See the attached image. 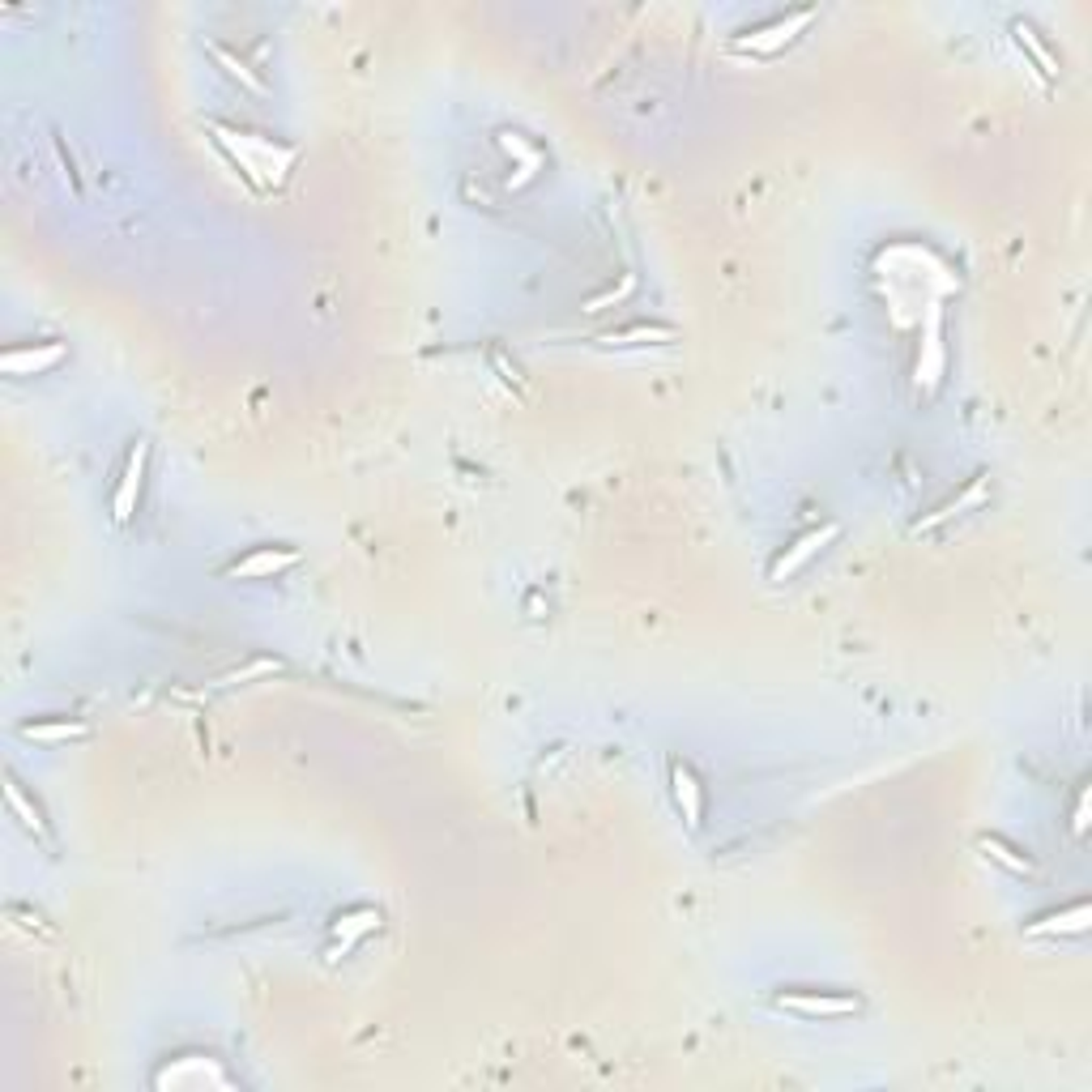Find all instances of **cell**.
Instances as JSON below:
<instances>
[{"mask_svg": "<svg viewBox=\"0 0 1092 1092\" xmlns=\"http://www.w3.org/2000/svg\"><path fill=\"white\" fill-rule=\"evenodd\" d=\"M1016 38H1020L1024 47H1033V56L1042 60V69H1046V73H1059V60L1050 56V51H1046V47H1042V43H1037V38H1033V26H1016Z\"/></svg>", "mask_w": 1092, "mask_h": 1092, "instance_id": "9a60e30c", "label": "cell"}, {"mask_svg": "<svg viewBox=\"0 0 1092 1092\" xmlns=\"http://www.w3.org/2000/svg\"><path fill=\"white\" fill-rule=\"evenodd\" d=\"M632 287H636V278L627 274V278H623V287H610V290H602L598 299H589V303H585V312H602V307H607V303H619V299H623V294L632 290Z\"/></svg>", "mask_w": 1092, "mask_h": 1092, "instance_id": "2e32d148", "label": "cell"}, {"mask_svg": "<svg viewBox=\"0 0 1092 1092\" xmlns=\"http://www.w3.org/2000/svg\"><path fill=\"white\" fill-rule=\"evenodd\" d=\"M214 60H218V64H226V73H230V77H239V82L248 86V90H256V95H265V82H261V77L248 73V64L235 60L226 47H214Z\"/></svg>", "mask_w": 1092, "mask_h": 1092, "instance_id": "5bb4252c", "label": "cell"}, {"mask_svg": "<svg viewBox=\"0 0 1092 1092\" xmlns=\"http://www.w3.org/2000/svg\"><path fill=\"white\" fill-rule=\"evenodd\" d=\"M380 927V914L376 909H351V914H342L338 918V927H333V934H342L346 931V947H351L358 934H367V931H376Z\"/></svg>", "mask_w": 1092, "mask_h": 1092, "instance_id": "30bf717a", "label": "cell"}, {"mask_svg": "<svg viewBox=\"0 0 1092 1092\" xmlns=\"http://www.w3.org/2000/svg\"><path fill=\"white\" fill-rule=\"evenodd\" d=\"M86 726L82 722H69V717H60V722H26L22 726V739H34V742H69V739H82Z\"/></svg>", "mask_w": 1092, "mask_h": 1092, "instance_id": "9c48e42d", "label": "cell"}, {"mask_svg": "<svg viewBox=\"0 0 1092 1092\" xmlns=\"http://www.w3.org/2000/svg\"><path fill=\"white\" fill-rule=\"evenodd\" d=\"M815 22V9H790V13H777L760 26H747L739 38H735V51H751V56H777L786 43H794L806 26Z\"/></svg>", "mask_w": 1092, "mask_h": 1092, "instance_id": "6da1fadb", "label": "cell"}, {"mask_svg": "<svg viewBox=\"0 0 1092 1092\" xmlns=\"http://www.w3.org/2000/svg\"><path fill=\"white\" fill-rule=\"evenodd\" d=\"M982 850H986V858L1003 863L1007 870H1016V875H1033V863H1029V858H1016V850H1011V845H1003L998 837H982Z\"/></svg>", "mask_w": 1092, "mask_h": 1092, "instance_id": "8fae6325", "label": "cell"}, {"mask_svg": "<svg viewBox=\"0 0 1092 1092\" xmlns=\"http://www.w3.org/2000/svg\"><path fill=\"white\" fill-rule=\"evenodd\" d=\"M5 794H9V806L22 815V824L31 828V832H38V837H43V815H38V806L26 803V794H22V786H18L13 777H9V790H5Z\"/></svg>", "mask_w": 1092, "mask_h": 1092, "instance_id": "4fadbf2b", "label": "cell"}, {"mask_svg": "<svg viewBox=\"0 0 1092 1092\" xmlns=\"http://www.w3.org/2000/svg\"><path fill=\"white\" fill-rule=\"evenodd\" d=\"M671 781H674V803H678V811H683V819H687L691 828H700V811H704L700 781L691 777L687 764H674V768H671Z\"/></svg>", "mask_w": 1092, "mask_h": 1092, "instance_id": "52a82bcc", "label": "cell"}, {"mask_svg": "<svg viewBox=\"0 0 1092 1092\" xmlns=\"http://www.w3.org/2000/svg\"><path fill=\"white\" fill-rule=\"evenodd\" d=\"M299 563V550H287V546H256L252 555L235 559L226 568V576H248V581H265V576H278Z\"/></svg>", "mask_w": 1092, "mask_h": 1092, "instance_id": "277c9868", "label": "cell"}, {"mask_svg": "<svg viewBox=\"0 0 1092 1092\" xmlns=\"http://www.w3.org/2000/svg\"><path fill=\"white\" fill-rule=\"evenodd\" d=\"M649 338H671V329H666V325H632V329L602 333V342H607V346H632V342H649Z\"/></svg>", "mask_w": 1092, "mask_h": 1092, "instance_id": "7c38bea8", "label": "cell"}, {"mask_svg": "<svg viewBox=\"0 0 1092 1092\" xmlns=\"http://www.w3.org/2000/svg\"><path fill=\"white\" fill-rule=\"evenodd\" d=\"M1084 815H1088V794H1084V799H1080V806H1075V832H1084V824H1088V819H1084Z\"/></svg>", "mask_w": 1092, "mask_h": 1092, "instance_id": "e0dca14e", "label": "cell"}, {"mask_svg": "<svg viewBox=\"0 0 1092 1092\" xmlns=\"http://www.w3.org/2000/svg\"><path fill=\"white\" fill-rule=\"evenodd\" d=\"M1088 918H1092V909H1088V901H1080V905H1071L1067 914H1050L1042 922H1033L1029 934H1059V931L1080 934V931H1088Z\"/></svg>", "mask_w": 1092, "mask_h": 1092, "instance_id": "ba28073f", "label": "cell"}, {"mask_svg": "<svg viewBox=\"0 0 1092 1092\" xmlns=\"http://www.w3.org/2000/svg\"><path fill=\"white\" fill-rule=\"evenodd\" d=\"M146 440L133 444V453H128V466L120 474V482H115V495H111V517L115 525H124L128 517L137 512V499H141V479H146Z\"/></svg>", "mask_w": 1092, "mask_h": 1092, "instance_id": "3957f363", "label": "cell"}, {"mask_svg": "<svg viewBox=\"0 0 1092 1092\" xmlns=\"http://www.w3.org/2000/svg\"><path fill=\"white\" fill-rule=\"evenodd\" d=\"M773 1007L790 1011V1016H806V1020H841V1016H858L863 1011V998L858 995H841V991H781L773 995Z\"/></svg>", "mask_w": 1092, "mask_h": 1092, "instance_id": "7a4b0ae2", "label": "cell"}, {"mask_svg": "<svg viewBox=\"0 0 1092 1092\" xmlns=\"http://www.w3.org/2000/svg\"><path fill=\"white\" fill-rule=\"evenodd\" d=\"M64 358V346L60 342H47V346H13V351H5V371H13V376H34V371H47L56 367Z\"/></svg>", "mask_w": 1092, "mask_h": 1092, "instance_id": "5b68a950", "label": "cell"}, {"mask_svg": "<svg viewBox=\"0 0 1092 1092\" xmlns=\"http://www.w3.org/2000/svg\"><path fill=\"white\" fill-rule=\"evenodd\" d=\"M837 534H841V525H824V530H811V534H803L799 543H794V550H790V555H781V559L773 563V581H781V576H786V572H799L803 563L811 559V555H815V550L824 546V543H832V538H837Z\"/></svg>", "mask_w": 1092, "mask_h": 1092, "instance_id": "8992f818", "label": "cell"}]
</instances>
